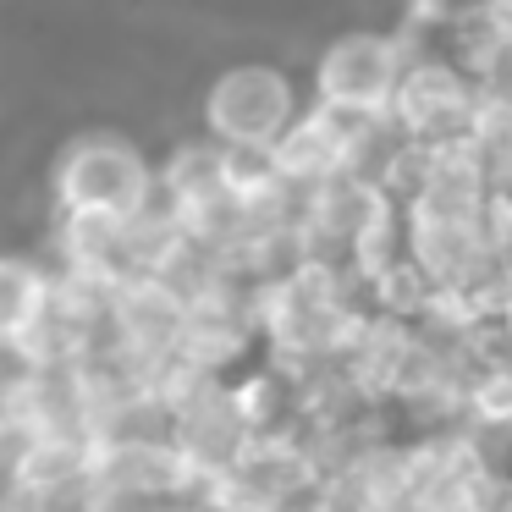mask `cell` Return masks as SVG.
Masks as SVG:
<instances>
[{
    "instance_id": "6da1fadb",
    "label": "cell",
    "mask_w": 512,
    "mask_h": 512,
    "mask_svg": "<svg viewBox=\"0 0 512 512\" xmlns=\"http://www.w3.org/2000/svg\"><path fill=\"white\" fill-rule=\"evenodd\" d=\"M56 204H61V221L127 232L138 215H149L160 204V171L127 138L83 133L67 144V155L56 166Z\"/></svg>"
},
{
    "instance_id": "7a4b0ae2",
    "label": "cell",
    "mask_w": 512,
    "mask_h": 512,
    "mask_svg": "<svg viewBox=\"0 0 512 512\" xmlns=\"http://www.w3.org/2000/svg\"><path fill=\"white\" fill-rule=\"evenodd\" d=\"M309 111L298 83L270 61L226 67L204 89V138L221 149H276Z\"/></svg>"
},
{
    "instance_id": "3957f363",
    "label": "cell",
    "mask_w": 512,
    "mask_h": 512,
    "mask_svg": "<svg viewBox=\"0 0 512 512\" xmlns=\"http://www.w3.org/2000/svg\"><path fill=\"white\" fill-rule=\"evenodd\" d=\"M474 122H479V83L457 61L430 56V50H408V72H402L397 100H391V127L408 144L441 149L474 138Z\"/></svg>"
},
{
    "instance_id": "277c9868",
    "label": "cell",
    "mask_w": 512,
    "mask_h": 512,
    "mask_svg": "<svg viewBox=\"0 0 512 512\" xmlns=\"http://www.w3.org/2000/svg\"><path fill=\"white\" fill-rule=\"evenodd\" d=\"M402 72H408L402 34H347L314 61V105L353 116H391Z\"/></svg>"
},
{
    "instance_id": "5b68a950",
    "label": "cell",
    "mask_w": 512,
    "mask_h": 512,
    "mask_svg": "<svg viewBox=\"0 0 512 512\" xmlns=\"http://www.w3.org/2000/svg\"><path fill=\"white\" fill-rule=\"evenodd\" d=\"M56 309V276L34 259L0 254V347H23Z\"/></svg>"
},
{
    "instance_id": "8992f818",
    "label": "cell",
    "mask_w": 512,
    "mask_h": 512,
    "mask_svg": "<svg viewBox=\"0 0 512 512\" xmlns=\"http://www.w3.org/2000/svg\"><path fill=\"white\" fill-rule=\"evenodd\" d=\"M408 6H413V28H430V34H452V28L490 17V0H408Z\"/></svg>"
},
{
    "instance_id": "52a82bcc",
    "label": "cell",
    "mask_w": 512,
    "mask_h": 512,
    "mask_svg": "<svg viewBox=\"0 0 512 512\" xmlns=\"http://www.w3.org/2000/svg\"><path fill=\"white\" fill-rule=\"evenodd\" d=\"M479 226H485V243H490V254H496V265L512 270V193H490Z\"/></svg>"
},
{
    "instance_id": "ba28073f",
    "label": "cell",
    "mask_w": 512,
    "mask_h": 512,
    "mask_svg": "<svg viewBox=\"0 0 512 512\" xmlns=\"http://www.w3.org/2000/svg\"><path fill=\"white\" fill-rule=\"evenodd\" d=\"M155 512H210V507H204V501H160Z\"/></svg>"
}]
</instances>
